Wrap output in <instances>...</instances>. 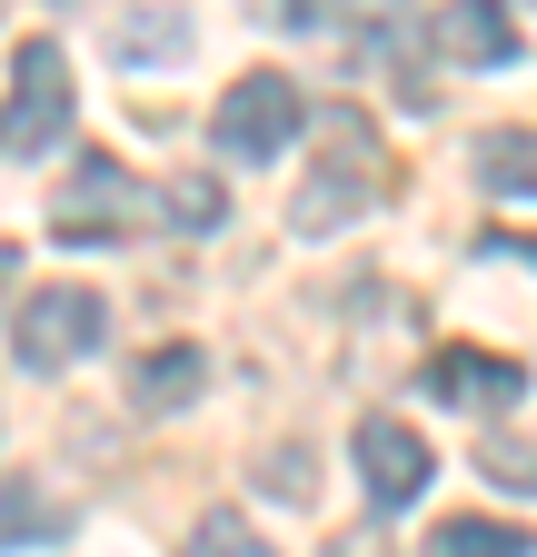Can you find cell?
Segmentation results:
<instances>
[{
	"instance_id": "cell-1",
	"label": "cell",
	"mask_w": 537,
	"mask_h": 557,
	"mask_svg": "<svg viewBox=\"0 0 537 557\" xmlns=\"http://www.w3.org/2000/svg\"><path fill=\"white\" fill-rule=\"evenodd\" d=\"M398 180H388V150H378V129L359 120V110H328L319 120V170L299 180V199H289V230H349V220H369V209L388 199Z\"/></svg>"
},
{
	"instance_id": "cell-2",
	"label": "cell",
	"mask_w": 537,
	"mask_h": 557,
	"mask_svg": "<svg viewBox=\"0 0 537 557\" xmlns=\"http://www.w3.org/2000/svg\"><path fill=\"white\" fill-rule=\"evenodd\" d=\"M299 129H309V90L289 81V70H239V81L220 90V120H210L220 160H239V170H268Z\"/></svg>"
},
{
	"instance_id": "cell-3",
	"label": "cell",
	"mask_w": 537,
	"mask_h": 557,
	"mask_svg": "<svg viewBox=\"0 0 537 557\" xmlns=\"http://www.w3.org/2000/svg\"><path fill=\"white\" fill-rule=\"evenodd\" d=\"M100 338H110V309H100V289H80V278H50V289H30V299L11 309V359H21L30 379L80 369Z\"/></svg>"
},
{
	"instance_id": "cell-4",
	"label": "cell",
	"mask_w": 537,
	"mask_h": 557,
	"mask_svg": "<svg viewBox=\"0 0 537 557\" xmlns=\"http://www.w3.org/2000/svg\"><path fill=\"white\" fill-rule=\"evenodd\" d=\"M359 487H369V508L378 518H398V508H419L428 487H438V458H428V438L409 429V418H388V408H369L359 418Z\"/></svg>"
},
{
	"instance_id": "cell-5",
	"label": "cell",
	"mask_w": 537,
	"mask_h": 557,
	"mask_svg": "<svg viewBox=\"0 0 537 557\" xmlns=\"http://www.w3.org/2000/svg\"><path fill=\"white\" fill-rule=\"evenodd\" d=\"M140 220H150V189L129 180L110 150L80 160L71 180L50 189V230H60V239H110V230H140Z\"/></svg>"
},
{
	"instance_id": "cell-6",
	"label": "cell",
	"mask_w": 537,
	"mask_h": 557,
	"mask_svg": "<svg viewBox=\"0 0 537 557\" xmlns=\"http://www.w3.org/2000/svg\"><path fill=\"white\" fill-rule=\"evenodd\" d=\"M60 129H71V60H60V40H21V60H11V110H0V139H11V150H50Z\"/></svg>"
},
{
	"instance_id": "cell-7",
	"label": "cell",
	"mask_w": 537,
	"mask_h": 557,
	"mask_svg": "<svg viewBox=\"0 0 537 557\" xmlns=\"http://www.w3.org/2000/svg\"><path fill=\"white\" fill-rule=\"evenodd\" d=\"M428 50L458 60V70H508L517 60V21H508V0H438L428 11Z\"/></svg>"
},
{
	"instance_id": "cell-8",
	"label": "cell",
	"mask_w": 537,
	"mask_h": 557,
	"mask_svg": "<svg viewBox=\"0 0 537 557\" xmlns=\"http://www.w3.org/2000/svg\"><path fill=\"white\" fill-rule=\"evenodd\" d=\"M428 388H438L448 408H508V398L527 388V369L498 359V348H438V359H428Z\"/></svg>"
},
{
	"instance_id": "cell-9",
	"label": "cell",
	"mask_w": 537,
	"mask_h": 557,
	"mask_svg": "<svg viewBox=\"0 0 537 557\" xmlns=\"http://www.w3.org/2000/svg\"><path fill=\"white\" fill-rule=\"evenodd\" d=\"M199 388H210V359H199L189 338H170V348H150L140 369H129V408L140 418H170V408H189Z\"/></svg>"
},
{
	"instance_id": "cell-10",
	"label": "cell",
	"mask_w": 537,
	"mask_h": 557,
	"mask_svg": "<svg viewBox=\"0 0 537 557\" xmlns=\"http://www.w3.org/2000/svg\"><path fill=\"white\" fill-rule=\"evenodd\" d=\"M328 11H339V40L359 60H398L409 30H419V0H328Z\"/></svg>"
},
{
	"instance_id": "cell-11",
	"label": "cell",
	"mask_w": 537,
	"mask_h": 557,
	"mask_svg": "<svg viewBox=\"0 0 537 557\" xmlns=\"http://www.w3.org/2000/svg\"><path fill=\"white\" fill-rule=\"evenodd\" d=\"M428 557H537V528H517V518H438Z\"/></svg>"
},
{
	"instance_id": "cell-12",
	"label": "cell",
	"mask_w": 537,
	"mask_h": 557,
	"mask_svg": "<svg viewBox=\"0 0 537 557\" xmlns=\"http://www.w3.org/2000/svg\"><path fill=\"white\" fill-rule=\"evenodd\" d=\"M110 50L120 60H179L189 50V11H179V0H140V11L110 30Z\"/></svg>"
},
{
	"instance_id": "cell-13",
	"label": "cell",
	"mask_w": 537,
	"mask_h": 557,
	"mask_svg": "<svg viewBox=\"0 0 537 557\" xmlns=\"http://www.w3.org/2000/svg\"><path fill=\"white\" fill-rule=\"evenodd\" d=\"M478 180L498 199H537V129H488L478 139Z\"/></svg>"
},
{
	"instance_id": "cell-14",
	"label": "cell",
	"mask_w": 537,
	"mask_h": 557,
	"mask_svg": "<svg viewBox=\"0 0 537 557\" xmlns=\"http://www.w3.org/2000/svg\"><path fill=\"white\" fill-rule=\"evenodd\" d=\"M71 528V508H50V498H30L21 478H0V547H21V537H60Z\"/></svg>"
},
{
	"instance_id": "cell-15",
	"label": "cell",
	"mask_w": 537,
	"mask_h": 557,
	"mask_svg": "<svg viewBox=\"0 0 537 557\" xmlns=\"http://www.w3.org/2000/svg\"><path fill=\"white\" fill-rule=\"evenodd\" d=\"M189 557H268V537H259L239 508H210V518L189 528Z\"/></svg>"
},
{
	"instance_id": "cell-16",
	"label": "cell",
	"mask_w": 537,
	"mask_h": 557,
	"mask_svg": "<svg viewBox=\"0 0 537 557\" xmlns=\"http://www.w3.org/2000/svg\"><path fill=\"white\" fill-rule=\"evenodd\" d=\"M478 468H488V478H508V487H537V438L488 429V438H478Z\"/></svg>"
},
{
	"instance_id": "cell-17",
	"label": "cell",
	"mask_w": 537,
	"mask_h": 557,
	"mask_svg": "<svg viewBox=\"0 0 537 557\" xmlns=\"http://www.w3.org/2000/svg\"><path fill=\"white\" fill-rule=\"evenodd\" d=\"M170 220L179 230H220V180H179L170 189Z\"/></svg>"
},
{
	"instance_id": "cell-18",
	"label": "cell",
	"mask_w": 537,
	"mask_h": 557,
	"mask_svg": "<svg viewBox=\"0 0 537 557\" xmlns=\"http://www.w3.org/2000/svg\"><path fill=\"white\" fill-rule=\"evenodd\" d=\"M478 249H488V259H527V269H537V230H488Z\"/></svg>"
}]
</instances>
